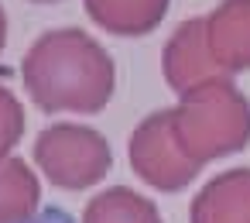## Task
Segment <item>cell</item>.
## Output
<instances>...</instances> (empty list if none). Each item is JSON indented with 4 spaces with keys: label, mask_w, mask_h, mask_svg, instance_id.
<instances>
[{
    "label": "cell",
    "mask_w": 250,
    "mask_h": 223,
    "mask_svg": "<svg viewBox=\"0 0 250 223\" xmlns=\"http://www.w3.org/2000/svg\"><path fill=\"white\" fill-rule=\"evenodd\" d=\"M21 79L45 113H96L113 96L117 69L93 35L83 28H55L28 48Z\"/></svg>",
    "instance_id": "obj_1"
},
{
    "label": "cell",
    "mask_w": 250,
    "mask_h": 223,
    "mask_svg": "<svg viewBox=\"0 0 250 223\" xmlns=\"http://www.w3.org/2000/svg\"><path fill=\"white\" fill-rule=\"evenodd\" d=\"M171 131L178 148L195 165H206L250 144V103L229 79L192 86L171 107Z\"/></svg>",
    "instance_id": "obj_2"
},
{
    "label": "cell",
    "mask_w": 250,
    "mask_h": 223,
    "mask_svg": "<svg viewBox=\"0 0 250 223\" xmlns=\"http://www.w3.org/2000/svg\"><path fill=\"white\" fill-rule=\"evenodd\" d=\"M35 161H38L42 175L52 185L79 192V189L96 185L110 172L113 155H110L106 137L96 127H86V124H52L35 141Z\"/></svg>",
    "instance_id": "obj_3"
},
{
    "label": "cell",
    "mask_w": 250,
    "mask_h": 223,
    "mask_svg": "<svg viewBox=\"0 0 250 223\" xmlns=\"http://www.w3.org/2000/svg\"><path fill=\"white\" fill-rule=\"evenodd\" d=\"M130 168L151 189L178 192L199 175L202 165H195L178 148L175 131H171V110H158L144 117L130 134Z\"/></svg>",
    "instance_id": "obj_4"
},
{
    "label": "cell",
    "mask_w": 250,
    "mask_h": 223,
    "mask_svg": "<svg viewBox=\"0 0 250 223\" xmlns=\"http://www.w3.org/2000/svg\"><path fill=\"white\" fill-rule=\"evenodd\" d=\"M161 69L168 86L182 96L192 86L212 83V79H226V69L216 62L212 48H209V35H206V18H188L175 28V35L168 38L165 52H161Z\"/></svg>",
    "instance_id": "obj_5"
},
{
    "label": "cell",
    "mask_w": 250,
    "mask_h": 223,
    "mask_svg": "<svg viewBox=\"0 0 250 223\" xmlns=\"http://www.w3.org/2000/svg\"><path fill=\"white\" fill-rule=\"evenodd\" d=\"M188 223H250V168L209 178L188 206Z\"/></svg>",
    "instance_id": "obj_6"
},
{
    "label": "cell",
    "mask_w": 250,
    "mask_h": 223,
    "mask_svg": "<svg viewBox=\"0 0 250 223\" xmlns=\"http://www.w3.org/2000/svg\"><path fill=\"white\" fill-rule=\"evenodd\" d=\"M206 35L226 72L250 69V0H223L206 18Z\"/></svg>",
    "instance_id": "obj_7"
},
{
    "label": "cell",
    "mask_w": 250,
    "mask_h": 223,
    "mask_svg": "<svg viewBox=\"0 0 250 223\" xmlns=\"http://www.w3.org/2000/svg\"><path fill=\"white\" fill-rule=\"evenodd\" d=\"M83 4L96 28L120 38H141L154 31L168 14V0H83Z\"/></svg>",
    "instance_id": "obj_8"
},
{
    "label": "cell",
    "mask_w": 250,
    "mask_h": 223,
    "mask_svg": "<svg viewBox=\"0 0 250 223\" xmlns=\"http://www.w3.org/2000/svg\"><path fill=\"white\" fill-rule=\"evenodd\" d=\"M42 182L24 158L0 161V223H24L38 213Z\"/></svg>",
    "instance_id": "obj_9"
},
{
    "label": "cell",
    "mask_w": 250,
    "mask_h": 223,
    "mask_svg": "<svg viewBox=\"0 0 250 223\" xmlns=\"http://www.w3.org/2000/svg\"><path fill=\"white\" fill-rule=\"evenodd\" d=\"M83 223H161V213L141 192L127 185H113L86 202Z\"/></svg>",
    "instance_id": "obj_10"
},
{
    "label": "cell",
    "mask_w": 250,
    "mask_h": 223,
    "mask_svg": "<svg viewBox=\"0 0 250 223\" xmlns=\"http://www.w3.org/2000/svg\"><path fill=\"white\" fill-rule=\"evenodd\" d=\"M24 134V107L18 103V96L11 89L0 86V161L11 155V148L21 141Z\"/></svg>",
    "instance_id": "obj_11"
},
{
    "label": "cell",
    "mask_w": 250,
    "mask_h": 223,
    "mask_svg": "<svg viewBox=\"0 0 250 223\" xmlns=\"http://www.w3.org/2000/svg\"><path fill=\"white\" fill-rule=\"evenodd\" d=\"M24 223H76L65 209H59V206H45V209H38L31 220H24Z\"/></svg>",
    "instance_id": "obj_12"
},
{
    "label": "cell",
    "mask_w": 250,
    "mask_h": 223,
    "mask_svg": "<svg viewBox=\"0 0 250 223\" xmlns=\"http://www.w3.org/2000/svg\"><path fill=\"white\" fill-rule=\"evenodd\" d=\"M4 42H7V14L0 7V52H4Z\"/></svg>",
    "instance_id": "obj_13"
},
{
    "label": "cell",
    "mask_w": 250,
    "mask_h": 223,
    "mask_svg": "<svg viewBox=\"0 0 250 223\" xmlns=\"http://www.w3.org/2000/svg\"><path fill=\"white\" fill-rule=\"evenodd\" d=\"M35 4H59V0H35Z\"/></svg>",
    "instance_id": "obj_14"
}]
</instances>
